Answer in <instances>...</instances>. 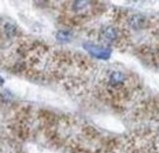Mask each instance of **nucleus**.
<instances>
[{"mask_svg":"<svg viewBox=\"0 0 159 153\" xmlns=\"http://www.w3.org/2000/svg\"><path fill=\"white\" fill-rule=\"evenodd\" d=\"M84 47L90 54H93V56L98 58H108L110 57V53H111V52L108 48L100 47L91 44H84Z\"/></svg>","mask_w":159,"mask_h":153,"instance_id":"obj_1","label":"nucleus"}]
</instances>
